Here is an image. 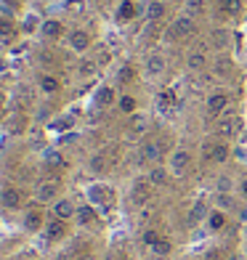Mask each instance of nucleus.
I'll return each instance as SVG.
<instances>
[{"instance_id": "nucleus-1", "label": "nucleus", "mask_w": 247, "mask_h": 260, "mask_svg": "<svg viewBox=\"0 0 247 260\" xmlns=\"http://www.w3.org/2000/svg\"><path fill=\"white\" fill-rule=\"evenodd\" d=\"M165 35H168V40L170 43H183V40H192L194 35H197V19L189 16V14H178L170 24L168 29H165Z\"/></svg>"}, {"instance_id": "nucleus-2", "label": "nucleus", "mask_w": 247, "mask_h": 260, "mask_svg": "<svg viewBox=\"0 0 247 260\" xmlns=\"http://www.w3.org/2000/svg\"><path fill=\"white\" fill-rule=\"evenodd\" d=\"M168 170L173 178H186V175L192 173V165H194V154L186 146H178V149H173L170 154H168Z\"/></svg>"}, {"instance_id": "nucleus-3", "label": "nucleus", "mask_w": 247, "mask_h": 260, "mask_svg": "<svg viewBox=\"0 0 247 260\" xmlns=\"http://www.w3.org/2000/svg\"><path fill=\"white\" fill-rule=\"evenodd\" d=\"M0 207L6 212H24L27 210V194L16 183H3L0 186Z\"/></svg>"}, {"instance_id": "nucleus-4", "label": "nucleus", "mask_w": 247, "mask_h": 260, "mask_svg": "<svg viewBox=\"0 0 247 260\" xmlns=\"http://www.w3.org/2000/svg\"><path fill=\"white\" fill-rule=\"evenodd\" d=\"M231 159V144L223 138H213L202 144V162L207 165H226Z\"/></svg>"}, {"instance_id": "nucleus-5", "label": "nucleus", "mask_w": 247, "mask_h": 260, "mask_svg": "<svg viewBox=\"0 0 247 260\" xmlns=\"http://www.w3.org/2000/svg\"><path fill=\"white\" fill-rule=\"evenodd\" d=\"M205 109L210 117H223V114H229L231 109V93L229 90H223V88H215V90H210L207 93V99H205Z\"/></svg>"}, {"instance_id": "nucleus-6", "label": "nucleus", "mask_w": 247, "mask_h": 260, "mask_svg": "<svg viewBox=\"0 0 247 260\" xmlns=\"http://www.w3.org/2000/svg\"><path fill=\"white\" fill-rule=\"evenodd\" d=\"M45 223H48V215H45V210L35 202V205H27V210L21 212V229L27 234H43Z\"/></svg>"}, {"instance_id": "nucleus-7", "label": "nucleus", "mask_w": 247, "mask_h": 260, "mask_svg": "<svg viewBox=\"0 0 247 260\" xmlns=\"http://www.w3.org/2000/svg\"><path fill=\"white\" fill-rule=\"evenodd\" d=\"M75 223H77L80 229H88V231H99V229L104 226L99 207H96V205H90V202H82V205H77Z\"/></svg>"}, {"instance_id": "nucleus-8", "label": "nucleus", "mask_w": 247, "mask_h": 260, "mask_svg": "<svg viewBox=\"0 0 247 260\" xmlns=\"http://www.w3.org/2000/svg\"><path fill=\"white\" fill-rule=\"evenodd\" d=\"M61 197V181L58 178H43L35 186V202L38 205H53Z\"/></svg>"}, {"instance_id": "nucleus-9", "label": "nucleus", "mask_w": 247, "mask_h": 260, "mask_svg": "<svg viewBox=\"0 0 247 260\" xmlns=\"http://www.w3.org/2000/svg\"><path fill=\"white\" fill-rule=\"evenodd\" d=\"M67 48L77 53V56H88V51L93 48V35L88 29H82V27H75V29H69L67 35Z\"/></svg>"}, {"instance_id": "nucleus-10", "label": "nucleus", "mask_w": 247, "mask_h": 260, "mask_svg": "<svg viewBox=\"0 0 247 260\" xmlns=\"http://www.w3.org/2000/svg\"><path fill=\"white\" fill-rule=\"evenodd\" d=\"M138 162L144 168H155V165H162V144L155 138H146L138 149Z\"/></svg>"}, {"instance_id": "nucleus-11", "label": "nucleus", "mask_w": 247, "mask_h": 260, "mask_svg": "<svg viewBox=\"0 0 247 260\" xmlns=\"http://www.w3.org/2000/svg\"><path fill=\"white\" fill-rule=\"evenodd\" d=\"M151 197H155V186L146 181V175H144V178H136L133 186H131V202H133V207L136 210L146 207L151 202Z\"/></svg>"}, {"instance_id": "nucleus-12", "label": "nucleus", "mask_w": 247, "mask_h": 260, "mask_svg": "<svg viewBox=\"0 0 247 260\" xmlns=\"http://www.w3.org/2000/svg\"><path fill=\"white\" fill-rule=\"evenodd\" d=\"M40 38L43 40H48V43H58V40H64L67 35H69V29H67V24L61 19H53V16H48V19H43V24H40Z\"/></svg>"}, {"instance_id": "nucleus-13", "label": "nucleus", "mask_w": 247, "mask_h": 260, "mask_svg": "<svg viewBox=\"0 0 247 260\" xmlns=\"http://www.w3.org/2000/svg\"><path fill=\"white\" fill-rule=\"evenodd\" d=\"M69 236V220H58V218H48V223H45V229H43V239L48 242V244H58V242H64Z\"/></svg>"}, {"instance_id": "nucleus-14", "label": "nucleus", "mask_w": 247, "mask_h": 260, "mask_svg": "<svg viewBox=\"0 0 247 260\" xmlns=\"http://www.w3.org/2000/svg\"><path fill=\"white\" fill-rule=\"evenodd\" d=\"M239 127H242V117H237V114H223V117H218V122H215V138L231 141V138H237Z\"/></svg>"}, {"instance_id": "nucleus-15", "label": "nucleus", "mask_w": 247, "mask_h": 260, "mask_svg": "<svg viewBox=\"0 0 247 260\" xmlns=\"http://www.w3.org/2000/svg\"><path fill=\"white\" fill-rule=\"evenodd\" d=\"M165 72H168V58H165V53H160V51L146 53V58H144V75L149 80H160Z\"/></svg>"}, {"instance_id": "nucleus-16", "label": "nucleus", "mask_w": 247, "mask_h": 260, "mask_svg": "<svg viewBox=\"0 0 247 260\" xmlns=\"http://www.w3.org/2000/svg\"><path fill=\"white\" fill-rule=\"evenodd\" d=\"M88 199H90V205H96L99 210H107V207H112L114 205V191L109 186H104V183H93V186H88Z\"/></svg>"}, {"instance_id": "nucleus-17", "label": "nucleus", "mask_w": 247, "mask_h": 260, "mask_svg": "<svg viewBox=\"0 0 247 260\" xmlns=\"http://www.w3.org/2000/svg\"><path fill=\"white\" fill-rule=\"evenodd\" d=\"M21 35V24L14 16H0V45H14Z\"/></svg>"}, {"instance_id": "nucleus-18", "label": "nucleus", "mask_w": 247, "mask_h": 260, "mask_svg": "<svg viewBox=\"0 0 247 260\" xmlns=\"http://www.w3.org/2000/svg\"><path fill=\"white\" fill-rule=\"evenodd\" d=\"M117 99H120V93L109 82H104V85H99L93 90V106L96 109H112V106H117Z\"/></svg>"}, {"instance_id": "nucleus-19", "label": "nucleus", "mask_w": 247, "mask_h": 260, "mask_svg": "<svg viewBox=\"0 0 247 260\" xmlns=\"http://www.w3.org/2000/svg\"><path fill=\"white\" fill-rule=\"evenodd\" d=\"M51 215L58 218V220H69V223H72L75 215H77V202L72 197H58L56 202L51 205Z\"/></svg>"}, {"instance_id": "nucleus-20", "label": "nucleus", "mask_w": 247, "mask_h": 260, "mask_svg": "<svg viewBox=\"0 0 247 260\" xmlns=\"http://www.w3.org/2000/svg\"><path fill=\"white\" fill-rule=\"evenodd\" d=\"M38 90L43 93V96L53 99V96H58V93L64 90V82H61V77L53 75V72H40L38 75Z\"/></svg>"}, {"instance_id": "nucleus-21", "label": "nucleus", "mask_w": 247, "mask_h": 260, "mask_svg": "<svg viewBox=\"0 0 247 260\" xmlns=\"http://www.w3.org/2000/svg\"><path fill=\"white\" fill-rule=\"evenodd\" d=\"M205 229H207L210 234L226 231V229H229V212H226V210H221V207H210L207 220H205Z\"/></svg>"}, {"instance_id": "nucleus-22", "label": "nucleus", "mask_w": 247, "mask_h": 260, "mask_svg": "<svg viewBox=\"0 0 247 260\" xmlns=\"http://www.w3.org/2000/svg\"><path fill=\"white\" fill-rule=\"evenodd\" d=\"M207 212H210V205L205 202V199H197V202L189 207V212H186V226H189V229H197L199 223L207 220Z\"/></svg>"}, {"instance_id": "nucleus-23", "label": "nucleus", "mask_w": 247, "mask_h": 260, "mask_svg": "<svg viewBox=\"0 0 247 260\" xmlns=\"http://www.w3.org/2000/svg\"><path fill=\"white\" fill-rule=\"evenodd\" d=\"M138 16V6L136 0H120L114 8V21L117 24H131V21Z\"/></svg>"}, {"instance_id": "nucleus-24", "label": "nucleus", "mask_w": 247, "mask_h": 260, "mask_svg": "<svg viewBox=\"0 0 247 260\" xmlns=\"http://www.w3.org/2000/svg\"><path fill=\"white\" fill-rule=\"evenodd\" d=\"M146 133H149V117L144 112H136V114L128 117V136H131V138H141Z\"/></svg>"}, {"instance_id": "nucleus-25", "label": "nucleus", "mask_w": 247, "mask_h": 260, "mask_svg": "<svg viewBox=\"0 0 247 260\" xmlns=\"http://www.w3.org/2000/svg\"><path fill=\"white\" fill-rule=\"evenodd\" d=\"M170 178H173V175H170V170H168V165H155V168H149V170H146V181L155 186V188L168 186Z\"/></svg>"}, {"instance_id": "nucleus-26", "label": "nucleus", "mask_w": 247, "mask_h": 260, "mask_svg": "<svg viewBox=\"0 0 247 260\" xmlns=\"http://www.w3.org/2000/svg\"><path fill=\"white\" fill-rule=\"evenodd\" d=\"M215 6L226 19H239L244 14V0H215Z\"/></svg>"}, {"instance_id": "nucleus-27", "label": "nucleus", "mask_w": 247, "mask_h": 260, "mask_svg": "<svg viewBox=\"0 0 247 260\" xmlns=\"http://www.w3.org/2000/svg\"><path fill=\"white\" fill-rule=\"evenodd\" d=\"M109 168H112V162H109V157H107V151H96V154H90V159H88V173L104 175V173H109Z\"/></svg>"}, {"instance_id": "nucleus-28", "label": "nucleus", "mask_w": 247, "mask_h": 260, "mask_svg": "<svg viewBox=\"0 0 247 260\" xmlns=\"http://www.w3.org/2000/svg\"><path fill=\"white\" fill-rule=\"evenodd\" d=\"M210 58H207V51L202 48H194L189 51V56H186V67H189V72H202V69H207Z\"/></svg>"}, {"instance_id": "nucleus-29", "label": "nucleus", "mask_w": 247, "mask_h": 260, "mask_svg": "<svg viewBox=\"0 0 247 260\" xmlns=\"http://www.w3.org/2000/svg\"><path fill=\"white\" fill-rule=\"evenodd\" d=\"M175 106H178V93H175L173 88H162L157 93V109L160 112H173Z\"/></svg>"}, {"instance_id": "nucleus-30", "label": "nucleus", "mask_w": 247, "mask_h": 260, "mask_svg": "<svg viewBox=\"0 0 247 260\" xmlns=\"http://www.w3.org/2000/svg\"><path fill=\"white\" fill-rule=\"evenodd\" d=\"M117 112L125 114V117L141 112V109H138V96H136V93H120V99H117Z\"/></svg>"}, {"instance_id": "nucleus-31", "label": "nucleus", "mask_w": 247, "mask_h": 260, "mask_svg": "<svg viewBox=\"0 0 247 260\" xmlns=\"http://www.w3.org/2000/svg\"><path fill=\"white\" fill-rule=\"evenodd\" d=\"M165 14H168V6H165V0H149L146 8H144V16L149 21H160Z\"/></svg>"}, {"instance_id": "nucleus-32", "label": "nucleus", "mask_w": 247, "mask_h": 260, "mask_svg": "<svg viewBox=\"0 0 247 260\" xmlns=\"http://www.w3.org/2000/svg\"><path fill=\"white\" fill-rule=\"evenodd\" d=\"M138 80V69L133 64H122L120 69H117V85H133V82Z\"/></svg>"}, {"instance_id": "nucleus-33", "label": "nucleus", "mask_w": 247, "mask_h": 260, "mask_svg": "<svg viewBox=\"0 0 247 260\" xmlns=\"http://www.w3.org/2000/svg\"><path fill=\"white\" fill-rule=\"evenodd\" d=\"M96 72H99V61H96V58H93V56H82L80 67H77V75L80 77H93Z\"/></svg>"}, {"instance_id": "nucleus-34", "label": "nucleus", "mask_w": 247, "mask_h": 260, "mask_svg": "<svg viewBox=\"0 0 247 260\" xmlns=\"http://www.w3.org/2000/svg\"><path fill=\"white\" fill-rule=\"evenodd\" d=\"M19 24H21V32H40V24H43V19L38 16V14H32V11H29V14H24V16H21V21H19Z\"/></svg>"}, {"instance_id": "nucleus-35", "label": "nucleus", "mask_w": 247, "mask_h": 260, "mask_svg": "<svg viewBox=\"0 0 247 260\" xmlns=\"http://www.w3.org/2000/svg\"><path fill=\"white\" fill-rule=\"evenodd\" d=\"M149 252L155 255V257H168L173 252V242L168 239V236H162V239L155 244V247H149Z\"/></svg>"}, {"instance_id": "nucleus-36", "label": "nucleus", "mask_w": 247, "mask_h": 260, "mask_svg": "<svg viewBox=\"0 0 247 260\" xmlns=\"http://www.w3.org/2000/svg\"><path fill=\"white\" fill-rule=\"evenodd\" d=\"M160 239H162V234H160L157 226H146L144 231H141V242H144V247H155Z\"/></svg>"}, {"instance_id": "nucleus-37", "label": "nucleus", "mask_w": 247, "mask_h": 260, "mask_svg": "<svg viewBox=\"0 0 247 260\" xmlns=\"http://www.w3.org/2000/svg\"><path fill=\"white\" fill-rule=\"evenodd\" d=\"M218 207L226 210V212L237 210V199H234V194L231 191H218Z\"/></svg>"}, {"instance_id": "nucleus-38", "label": "nucleus", "mask_w": 247, "mask_h": 260, "mask_svg": "<svg viewBox=\"0 0 247 260\" xmlns=\"http://www.w3.org/2000/svg\"><path fill=\"white\" fill-rule=\"evenodd\" d=\"M45 162H48V165H53V168H58V170L69 168V162L64 159V154H61V151H48V154H45Z\"/></svg>"}, {"instance_id": "nucleus-39", "label": "nucleus", "mask_w": 247, "mask_h": 260, "mask_svg": "<svg viewBox=\"0 0 247 260\" xmlns=\"http://www.w3.org/2000/svg\"><path fill=\"white\" fill-rule=\"evenodd\" d=\"M202 11H205V3H202V0H189V3H186V11H183V14H189V16L197 19V14H202Z\"/></svg>"}, {"instance_id": "nucleus-40", "label": "nucleus", "mask_w": 247, "mask_h": 260, "mask_svg": "<svg viewBox=\"0 0 247 260\" xmlns=\"http://www.w3.org/2000/svg\"><path fill=\"white\" fill-rule=\"evenodd\" d=\"M199 260H226V255H223L221 247H210L207 252H202V257Z\"/></svg>"}, {"instance_id": "nucleus-41", "label": "nucleus", "mask_w": 247, "mask_h": 260, "mask_svg": "<svg viewBox=\"0 0 247 260\" xmlns=\"http://www.w3.org/2000/svg\"><path fill=\"white\" fill-rule=\"evenodd\" d=\"M6 8H8V16H14L16 11H21V0H0Z\"/></svg>"}, {"instance_id": "nucleus-42", "label": "nucleus", "mask_w": 247, "mask_h": 260, "mask_svg": "<svg viewBox=\"0 0 247 260\" xmlns=\"http://www.w3.org/2000/svg\"><path fill=\"white\" fill-rule=\"evenodd\" d=\"M67 11H72V14H80V11H82V0H75V3H72V0H67Z\"/></svg>"}, {"instance_id": "nucleus-43", "label": "nucleus", "mask_w": 247, "mask_h": 260, "mask_svg": "<svg viewBox=\"0 0 247 260\" xmlns=\"http://www.w3.org/2000/svg\"><path fill=\"white\" fill-rule=\"evenodd\" d=\"M237 191H239V197H242L244 202H247V178H242V181H239V186H237Z\"/></svg>"}, {"instance_id": "nucleus-44", "label": "nucleus", "mask_w": 247, "mask_h": 260, "mask_svg": "<svg viewBox=\"0 0 247 260\" xmlns=\"http://www.w3.org/2000/svg\"><path fill=\"white\" fill-rule=\"evenodd\" d=\"M218 191H231V181H229V178L218 181Z\"/></svg>"}, {"instance_id": "nucleus-45", "label": "nucleus", "mask_w": 247, "mask_h": 260, "mask_svg": "<svg viewBox=\"0 0 247 260\" xmlns=\"http://www.w3.org/2000/svg\"><path fill=\"white\" fill-rule=\"evenodd\" d=\"M244 51H247V45H244Z\"/></svg>"}]
</instances>
